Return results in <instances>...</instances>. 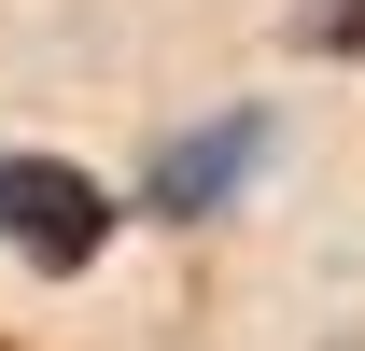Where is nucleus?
Here are the masks:
<instances>
[{"instance_id":"obj_3","label":"nucleus","mask_w":365,"mask_h":351,"mask_svg":"<svg viewBox=\"0 0 365 351\" xmlns=\"http://www.w3.org/2000/svg\"><path fill=\"white\" fill-rule=\"evenodd\" d=\"M295 43H309V56H365V0H309Z\"/></svg>"},{"instance_id":"obj_4","label":"nucleus","mask_w":365,"mask_h":351,"mask_svg":"<svg viewBox=\"0 0 365 351\" xmlns=\"http://www.w3.org/2000/svg\"><path fill=\"white\" fill-rule=\"evenodd\" d=\"M0 351H14V337H0Z\"/></svg>"},{"instance_id":"obj_2","label":"nucleus","mask_w":365,"mask_h":351,"mask_svg":"<svg viewBox=\"0 0 365 351\" xmlns=\"http://www.w3.org/2000/svg\"><path fill=\"white\" fill-rule=\"evenodd\" d=\"M253 169H267V113H211V127H182L169 155L140 169V211H155V225H211Z\"/></svg>"},{"instance_id":"obj_1","label":"nucleus","mask_w":365,"mask_h":351,"mask_svg":"<svg viewBox=\"0 0 365 351\" xmlns=\"http://www.w3.org/2000/svg\"><path fill=\"white\" fill-rule=\"evenodd\" d=\"M0 239L43 267V281H85V267L113 253V197H98L71 155H14V141H0Z\"/></svg>"}]
</instances>
